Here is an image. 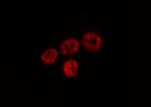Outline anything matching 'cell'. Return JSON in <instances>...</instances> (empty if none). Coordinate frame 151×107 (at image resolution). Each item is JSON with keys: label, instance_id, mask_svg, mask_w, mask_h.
I'll return each mask as SVG.
<instances>
[{"label": "cell", "instance_id": "3", "mask_svg": "<svg viewBox=\"0 0 151 107\" xmlns=\"http://www.w3.org/2000/svg\"><path fill=\"white\" fill-rule=\"evenodd\" d=\"M79 69V63L76 59H68L63 64V76L65 78L69 79L74 78L78 73Z\"/></svg>", "mask_w": 151, "mask_h": 107}, {"label": "cell", "instance_id": "2", "mask_svg": "<svg viewBox=\"0 0 151 107\" xmlns=\"http://www.w3.org/2000/svg\"><path fill=\"white\" fill-rule=\"evenodd\" d=\"M80 46V42L77 37L69 36L64 39L60 45V53L65 56L77 53Z\"/></svg>", "mask_w": 151, "mask_h": 107}, {"label": "cell", "instance_id": "1", "mask_svg": "<svg viewBox=\"0 0 151 107\" xmlns=\"http://www.w3.org/2000/svg\"><path fill=\"white\" fill-rule=\"evenodd\" d=\"M81 43L87 52L96 53L102 47L103 34L97 30L86 31L82 36Z\"/></svg>", "mask_w": 151, "mask_h": 107}, {"label": "cell", "instance_id": "4", "mask_svg": "<svg viewBox=\"0 0 151 107\" xmlns=\"http://www.w3.org/2000/svg\"><path fill=\"white\" fill-rule=\"evenodd\" d=\"M59 52L55 47L47 49L43 51L41 56V61L45 65H52L58 59Z\"/></svg>", "mask_w": 151, "mask_h": 107}]
</instances>
